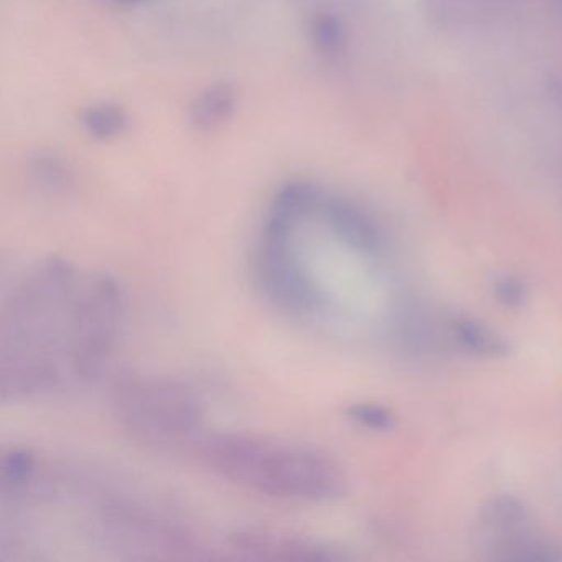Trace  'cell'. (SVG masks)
<instances>
[{"label":"cell","instance_id":"cell-1","mask_svg":"<svg viewBox=\"0 0 562 562\" xmlns=\"http://www.w3.org/2000/svg\"><path fill=\"white\" fill-rule=\"evenodd\" d=\"M126 317V291L106 272L57 256L25 269L0 312L2 401L41 400L97 381Z\"/></svg>","mask_w":562,"mask_h":562},{"label":"cell","instance_id":"cell-2","mask_svg":"<svg viewBox=\"0 0 562 562\" xmlns=\"http://www.w3.org/2000/svg\"><path fill=\"white\" fill-rule=\"evenodd\" d=\"M193 452L216 475L269 498L321 505L347 495L340 463L305 443L220 430L206 432Z\"/></svg>","mask_w":562,"mask_h":562},{"label":"cell","instance_id":"cell-3","mask_svg":"<svg viewBox=\"0 0 562 562\" xmlns=\"http://www.w3.org/2000/svg\"><path fill=\"white\" fill-rule=\"evenodd\" d=\"M114 416L133 439L160 450L195 449L205 436L203 391L186 378L130 374L113 387Z\"/></svg>","mask_w":562,"mask_h":562},{"label":"cell","instance_id":"cell-4","mask_svg":"<svg viewBox=\"0 0 562 562\" xmlns=\"http://www.w3.org/2000/svg\"><path fill=\"white\" fill-rule=\"evenodd\" d=\"M229 548L238 558L268 559V561H322L338 559L334 549L308 536L272 529H246L229 536Z\"/></svg>","mask_w":562,"mask_h":562},{"label":"cell","instance_id":"cell-5","mask_svg":"<svg viewBox=\"0 0 562 562\" xmlns=\"http://www.w3.org/2000/svg\"><path fill=\"white\" fill-rule=\"evenodd\" d=\"M450 335L463 350L479 357L496 358L506 353V345L490 328L472 318L457 317L449 324Z\"/></svg>","mask_w":562,"mask_h":562},{"label":"cell","instance_id":"cell-6","mask_svg":"<svg viewBox=\"0 0 562 562\" xmlns=\"http://www.w3.org/2000/svg\"><path fill=\"white\" fill-rule=\"evenodd\" d=\"M233 108H235V93L232 88L218 85L196 98L195 103L190 108V120L202 130H209L228 120Z\"/></svg>","mask_w":562,"mask_h":562},{"label":"cell","instance_id":"cell-7","mask_svg":"<svg viewBox=\"0 0 562 562\" xmlns=\"http://www.w3.org/2000/svg\"><path fill=\"white\" fill-rule=\"evenodd\" d=\"M83 126L91 136L108 139L126 131L127 117L120 108L101 104V106L90 108L85 113Z\"/></svg>","mask_w":562,"mask_h":562},{"label":"cell","instance_id":"cell-8","mask_svg":"<svg viewBox=\"0 0 562 562\" xmlns=\"http://www.w3.org/2000/svg\"><path fill=\"white\" fill-rule=\"evenodd\" d=\"M526 519H528V515L522 509L521 503L516 502L515 498L502 496V498L493 499L486 506L485 521L493 528L508 531V529L521 526L522 522H526Z\"/></svg>","mask_w":562,"mask_h":562},{"label":"cell","instance_id":"cell-9","mask_svg":"<svg viewBox=\"0 0 562 562\" xmlns=\"http://www.w3.org/2000/svg\"><path fill=\"white\" fill-rule=\"evenodd\" d=\"M348 419L364 429L386 432L394 427V416L380 404L358 403L347 409Z\"/></svg>","mask_w":562,"mask_h":562},{"label":"cell","instance_id":"cell-10","mask_svg":"<svg viewBox=\"0 0 562 562\" xmlns=\"http://www.w3.org/2000/svg\"><path fill=\"white\" fill-rule=\"evenodd\" d=\"M495 294L506 307H521L528 299V289L515 278H502L496 281Z\"/></svg>","mask_w":562,"mask_h":562},{"label":"cell","instance_id":"cell-11","mask_svg":"<svg viewBox=\"0 0 562 562\" xmlns=\"http://www.w3.org/2000/svg\"><path fill=\"white\" fill-rule=\"evenodd\" d=\"M37 166L38 169L35 170V176H37L42 189L61 190L67 187V170L60 162H54L52 159H41Z\"/></svg>","mask_w":562,"mask_h":562}]
</instances>
